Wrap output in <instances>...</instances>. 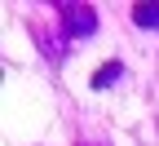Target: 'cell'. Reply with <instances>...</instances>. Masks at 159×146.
I'll list each match as a JSON object with an SVG mask.
<instances>
[{
  "mask_svg": "<svg viewBox=\"0 0 159 146\" xmlns=\"http://www.w3.org/2000/svg\"><path fill=\"white\" fill-rule=\"evenodd\" d=\"M57 18H62V35L71 31L75 40H84V35L97 31V13H93V5H57Z\"/></svg>",
  "mask_w": 159,
  "mask_h": 146,
  "instance_id": "cell-1",
  "label": "cell"
},
{
  "mask_svg": "<svg viewBox=\"0 0 159 146\" xmlns=\"http://www.w3.org/2000/svg\"><path fill=\"white\" fill-rule=\"evenodd\" d=\"M31 35L40 40V49H44L49 58H62V53H66V40H57V35H53V27H44V22H35V27H31Z\"/></svg>",
  "mask_w": 159,
  "mask_h": 146,
  "instance_id": "cell-2",
  "label": "cell"
},
{
  "mask_svg": "<svg viewBox=\"0 0 159 146\" xmlns=\"http://www.w3.org/2000/svg\"><path fill=\"white\" fill-rule=\"evenodd\" d=\"M133 22H137V27L159 31V5H133Z\"/></svg>",
  "mask_w": 159,
  "mask_h": 146,
  "instance_id": "cell-3",
  "label": "cell"
},
{
  "mask_svg": "<svg viewBox=\"0 0 159 146\" xmlns=\"http://www.w3.org/2000/svg\"><path fill=\"white\" fill-rule=\"evenodd\" d=\"M115 80H119V62H106V67H97V71H93L89 84H93V89H106V84H115Z\"/></svg>",
  "mask_w": 159,
  "mask_h": 146,
  "instance_id": "cell-4",
  "label": "cell"
}]
</instances>
